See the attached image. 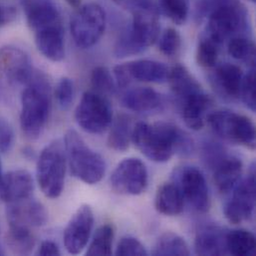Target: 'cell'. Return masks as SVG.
Returning a JSON list of instances; mask_svg holds the SVG:
<instances>
[{
	"instance_id": "9a60e30c",
	"label": "cell",
	"mask_w": 256,
	"mask_h": 256,
	"mask_svg": "<svg viewBox=\"0 0 256 256\" xmlns=\"http://www.w3.org/2000/svg\"><path fill=\"white\" fill-rule=\"evenodd\" d=\"M0 69L13 84L26 85L34 73L29 56L22 49L14 46L0 49Z\"/></svg>"
},
{
	"instance_id": "603a6c76",
	"label": "cell",
	"mask_w": 256,
	"mask_h": 256,
	"mask_svg": "<svg viewBox=\"0 0 256 256\" xmlns=\"http://www.w3.org/2000/svg\"><path fill=\"white\" fill-rule=\"evenodd\" d=\"M244 77V74L238 66L224 63L216 68L212 80L218 92L226 97L236 99L240 98Z\"/></svg>"
},
{
	"instance_id": "7402d4cb",
	"label": "cell",
	"mask_w": 256,
	"mask_h": 256,
	"mask_svg": "<svg viewBox=\"0 0 256 256\" xmlns=\"http://www.w3.org/2000/svg\"><path fill=\"white\" fill-rule=\"evenodd\" d=\"M212 170L218 190L222 194H228L240 180L244 164L240 158L228 154Z\"/></svg>"
},
{
	"instance_id": "4dcf8cb0",
	"label": "cell",
	"mask_w": 256,
	"mask_h": 256,
	"mask_svg": "<svg viewBox=\"0 0 256 256\" xmlns=\"http://www.w3.org/2000/svg\"><path fill=\"white\" fill-rule=\"evenodd\" d=\"M114 240V228L111 224L100 226L89 246L87 256H111Z\"/></svg>"
},
{
	"instance_id": "836d02e7",
	"label": "cell",
	"mask_w": 256,
	"mask_h": 256,
	"mask_svg": "<svg viewBox=\"0 0 256 256\" xmlns=\"http://www.w3.org/2000/svg\"><path fill=\"white\" fill-rule=\"evenodd\" d=\"M220 54V45L206 35L200 41L196 50V61L204 68H212L216 65Z\"/></svg>"
},
{
	"instance_id": "e0dca14e",
	"label": "cell",
	"mask_w": 256,
	"mask_h": 256,
	"mask_svg": "<svg viewBox=\"0 0 256 256\" xmlns=\"http://www.w3.org/2000/svg\"><path fill=\"white\" fill-rule=\"evenodd\" d=\"M21 6L27 24L34 32L61 22L54 0H22Z\"/></svg>"
},
{
	"instance_id": "ffe728a7",
	"label": "cell",
	"mask_w": 256,
	"mask_h": 256,
	"mask_svg": "<svg viewBox=\"0 0 256 256\" xmlns=\"http://www.w3.org/2000/svg\"><path fill=\"white\" fill-rule=\"evenodd\" d=\"M123 106L130 111L150 114L162 110V96L148 87H138L127 91L122 97Z\"/></svg>"
},
{
	"instance_id": "484cf974",
	"label": "cell",
	"mask_w": 256,
	"mask_h": 256,
	"mask_svg": "<svg viewBox=\"0 0 256 256\" xmlns=\"http://www.w3.org/2000/svg\"><path fill=\"white\" fill-rule=\"evenodd\" d=\"M168 81L170 82L172 91L178 102L190 95L202 91L200 84L182 65H176L170 70Z\"/></svg>"
},
{
	"instance_id": "9c48e42d",
	"label": "cell",
	"mask_w": 256,
	"mask_h": 256,
	"mask_svg": "<svg viewBox=\"0 0 256 256\" xmlns=\"http://www.w3.org/2000/svg\"><path fill=\"white\" fill-rule=\"evenodd\" d=\"M106 28V13L96 3L82 6L70 23L72 37L80 48L94 46L103 36Z\"/></svg>"
},
{
	"instance_id": "b9f144b4",
	"label": "cell",
	"mask_w": 256,
	"mask_h": 256,
	"mask_svg": "<svg viewBox=\"0 0 256 256\" xmlns=\"http://www.w3.org/2000/svg\"><path fill=\"white\" fill-rule=\"evenodd\" d=\"M13 17V10L0 4V27L10 21Z\"/></svg>"
},
{
	"instance_id": "6da1fadb",
	"label": "cell",
	"mask_w": 256,
	"mask_h": 256,
	"mask_svg": "<svg viewBox=\"0 0 256 256\" xmlns=\"http://www.w3.org/2000/svg\"><path fill=\"white\" fill-rule=\"evenodd\" d=\"M132 142L148 160L166 162L174 154H190L194 148L192 138L172 123L158 122L150 125L140 122L134 126Z\"/></svg>"
},
{
	"instance_id": "f1b7e54d",
	"label": "cell",
	"mask_w": 256,
	"mask_h": 256,
	"mask_svg": "<svg viewBox=\"0 0 256 256\" xmlns=\"http://www.w3.org/2000/svg\"><path fill=\"white\" fill-rule=\"evenodd\" d=\"M35 238L30 230V228L9 224L7 232V244L12 252L25 256L29 254L35 246Z\"/></svg>"
},
{
	"instance_id": "d590c367",
	"label": "cell",
	"mask_w": 256,
	"mask_h": 256,
	"mask_svg": "<svg viewBox=\"0 0 256 256\" xmlns=\"http://www.w3.org/2000/svg\"><path fill=\"white\" fill-rule=\"evenodd\" d=\"M158 47L160 52L166 56H176L182 47L180 35L176 29L168 28L160 38Z\"/></svg>"
},
{
	"instance_id": "bcb514c9",
	"label": "cell",
	"mask_w": 256,
	"mask_h": 256,
	"mask_svg": "<svg viewBox=\"0 0 256 256\" xmlns=\"http://www.w3.org/2000/svg\"><path fill=\"white\" fill-rule=\"evenodd\" d=\"M250 1H252V2H254V1H256V0H250Z\"/></svg>"
},
{
	"instance_id": "5b68a950",
	"label": "cell",
	"mask_w": 256,
	"mask_h": 256,
	"mask_svg": "<svg viewBox=\"0 0 256 256\" xmlns=\"http://www.w3.org/2000/svg\"><path fill=\"white\" fill-rule=\"evenodd\" d=\"M66 158L72 174L88 184L101 182L106 172L103 156L92 150L75 130H67L64 138Z\"/></svg>"
},
{
	"instance_id": "8d00e7d4",
	"label": "cell",
	"mask_w": 256,
	"mask_h": 256,
	"mask_svg": "<svg viewBox=\"0 0 256 256\" xmlns=\"http://www.w3.org/2000/svg\"><path fill=\"white\" fill-rule=\"evenodd\" d=\"M240 97L246 106L254 112L256 110V69L252 67L250 71L244 77Z\"/></svg>"
},
{
	"instance_id": "1f68e13d",
	"label": "cell",
	"mask_w": 256,
	"mask_h": 256,
	"mask_svg": "<svg viewBox=\"0 0 256 256\" xmlns=\"http://www.w3.org/2000/svg\"><path fill=\"white\" fill-rule=\"evenodd\" d=\"M228 51L232 58L254 66L256 46L252 40L242 36L232 37L230 39Z\"/></svg>"
},
{
	"instance_id": "2e32d148",
	"label": "cell",
	"mask_w": 256,
	"mask_h": 256,
	"mask_svg": "<svg viewBox=\"0 0 256 256\" xmlns=\"http://www.w3.org/2000/svg\"><path fill=\"white\" fill-rule=\"evenodd\" d=\"M8 224H17L27 228L43 226L48 222V212L45 206L31 198L8 204L6 210Z\"/></svg>"
},
{
	"instance_id": "d4e9b609",
	"label": "cell",
	"mask_w": 256,
	"mask_h": 256,
	"mask_svg": "<svg viewBox=\"0 0 256 256\" xmlns=\"http://www.w3.org/2000/svg\"><path fill=\"white\" fill-rule=\"evenodd\" d=\"M184 204V198L178 186L174 182L162 184L154 198L156 210L168 216H176L182 214Z\"/></svg>"
},
{
	"instance_id": "e575fe53",
	"label": "cell",
	"mask_w": 256,
	"mask_h": 256,
	"mask_svg": "<svg viewBox=\"0 0 256 256\" xmlns=\"http://www.w3.org/2000/svg\"><path fill=\"white\" fill-rule=\"evenodd\" d=\"M158 4L162 11L174 23L182 25L186 21L190 10L188 0H158Z\"/></svg>"
},
{
	"instance_id": "83f0119b",
	"label": "cell",
	"mask_w": 256,
	"mask_h": 256,
	"mask_svg": "<svg viewBox=\"0 0 256 256\" xmlns=\"http://www.w3.org/2000/svg\"><path fill=\"white\" fill-rule=\"evenodd\" d=\"M111 130L108 136V146L116 152H125L128 150L132 140V123L128 115H119L112 121Z\"/></svg>"
},
{
	"instance_id": "d6a6232c",
	"label": "cell",
	"mask_w": 256,
	"mask_h": 256,
	"mask_svg": "<svg viewBox=\"0 0 256 256\" xmlns=\"http://www.w3.org/2000/svg\"><path fill=\"white\" fill-rule=\"evenodd\" d=\"M91 84L94 92L102 96H112L117 92V84L111 72L103 66L96 67L91 75Z\"/></svg>"
},
{
	"instance_id": "7a4b0ae2",
	"label": "cell",
	"mask_w": 256,
	"mask_h": 256,
	"mask_svg": "<svg viewBox=\"0 0 256 256\" xmlns=\"http://www.w3.org/2000/svg\"><path fill=\"white\" fill-rule=\"evenodd\" d=\"M51 108L50 85L43 74L33 73L21 96L20 126L30 140L40 136L49 118Z\"/></svg>"
},
{
	"instance_id": "ba28073f",
	"label": "cell",
	"mask_w": 256,
	"mask_h": 256,
	"mask_svg": "<svg viewBox=\"0 0 256 256\" xmlns=\"http://www.w3.org/2000/svg\"><path fill=\"white\" fill-rule=\"evenodd\" d=\"M75 119L85 132L99 134L104 132L112 124V107L107 97L94 91H89L83 94L75 111Z\"/></svg>"
},
{
	"instance_id": "44dd1931",
	"label": "cell",
	"mask_w": 256,
	"mask_h": 256,
	"mask_svg": "<svg viewBox=\"0 0 256 256\" xmlns=\"http://www.w3.org/2000/svg\"><path fill=\"white\" fill-rule=\"evenodd\" d=\"M178 104L184 124L194 130L202 128L206 112L212 104L210 97L202 90L188 96L180 101Z\"/></svg>"
},
{
	"instance_id": "52a82bcc",
	"label": "cell",
	"mask_w": 256,
	"mask_h": 256,
	"mask_svg": "<svg viewBox=\"0 0 256 256\" xmlns=\"http://www.w3.org/2000/svg\"><path fill=\"white\" fill-rule=\"evenodd\" d=\"M208 123L222 140L248 148H256V127L248 117L230 110H216L208 115Z\"/></svg>"
},
{
	"instance_id": "ac0fdd59",
	"label": "cell",
	"mask_w": 256,
	"mask_h": 256,
	"mask_svg": "<svg viewBox=\"0 0 256 256\" xmlns=\"http://www.w3.org/2000/svg\"><path fill=\"white\" fill-rule=\"evenodd\" d=\"M33 190L34 182L31 174L25 170H15L3 176L0 198L7 204H13L31 198Z\"/></svg>"
},
{
	"instance_id": "74e56055",
	"label": "cell",
	"mask_w": 256,
	"mask_h": 256,
	"mask_svg": "<svg viewBox=\"0 0 256 256\" xmlns=\"http://www.w3.org/2000/svg\"><path fill=\"white\" fill-rule=\"evenodd\" d=\"M55 97L58 105L62 109L70 107L74 97V84L70 78H62L55 89Z\"/></svg>"
},
{
	"instance_id": "7c38bea8",
	"label": "cell",
	"mask_w": 256,
	"mask_h": 256,
	"mask_svg": "<svg viewBox=\"0 0 256 256\" xmlns=\"http://www.w3.org/2000/svg\"><path fill=\"white\" fill-rule=\"evenodd\" d=\"M148 182L146 164L138 158L123 160L111 174L110 182L113 190L120 194L138 196L142 194Z\"/></svg>"
},
{
	"instance_id": "f6af8a7d",
	"label": "cell",
	"mask_w": 256,
	"mask_h": 256,
	"mask_svg": "<svg viewBox=\"0 0 256 256\" xmlns=\"http://www.w3.org/2000/svg\"><path fill=\"white\" fill-rule=\"evenodd\" d=\"M2 180H3V174H2V166H1V162H0V188H1Z\"/></svg>"
},
{
	"instance_id": "d6986e66",
	"label": "cell",
	"mask_w": 256,
	"mask_h": 256,
	"mask_svg": "<svg viewBox=\"0 0 256 256\" xmlns=\"http://www.w3.org/2000/svg\"><path fill=\"white\" fill-rule=\"evenodd\" d=\"M35 43L39 52L53 62L65 57V39L61 22L35 32Z\"/></svg>"
},
{
	"instance_id": "8992f818",
	"label": "cell",
	"mask_w": 256,
	"mask_h": 256,
	"mask_svg": "<svg viewBox=\"0 0 256 256\" xmlns=\"http://www.w3.org/2000/svg\"><path fill=\"white\" fill-rule=\"evenodd\" d=\"M66 154L64 144L54 140L46 146L37 160V182L45 196L57 198L61 196L66 176Z\"/></svg>"
},
{
	"instance_id": "ab89813d",
	"label": "cell",
	"mask_w": 256,
	"mask_h": 256,
	"mask_svg": "<svg viewBox=\"0 0 256 256\" xmlns=\"http://www.w3.org/2000/svg\"><path fill=\"white\" fill-rule=\"evenodd\" d=\"M14 142V130L10 123L0 118V152H7L11 150Z\"/></svg>"
},
{
	"instance_id": "4fadbf2b",
	"label": "cell",
	"mask_w": 256,
	"mask_h": 256,
	"mask_svg": "<svg viewBox=\"0 0 256 256\" xmlns=\"http://www.w3.org/2000/svg\"><path fill=\"white\" fill-rule=\"evenodd\" d=\"M94 212L90 206H81L72 216L64 230V246L70 254H81L89 242L93 226Z\"/></svg>"
},
{
	"instance_id": "3957f363",
	"label": "cell",
	"mask_w": 256,
	"mask_h": 256,
	"mask_svg": "<svg viewBox=\"0 0 256 256\" xmlns=\"http://www.w3.org/2000/svg\"><path fill=\"white\" fill-rule=\"evenodd\" d=\"M132 24L117 40L115 55L125 58L144 52L152 46L160 35L158 5H148L132 9Z\"/></svg>"
},
{
	"instance_id": "7bdbcfd3",
	"label": "cell",
	"mask_w": 256,
	"mask_h": 256,
	"mask_svg": "<svg viewBox=\"0 0 256 256\" xmlns=\"http://www.w3.org/2000/svg\"><path fill=\"white\" fill-rule=\"evenodd\" d=\"M22 152H23V156H24L25 158H31L34 156V150H33L31 148H29V146L24 148L22 150Z\"/></svg>"
},
{
	"instance_id": "f546056e",
	"label": "cell",
	"mask_w": 256,
	"mask_h": 256,
	"mask_svg": "<svg viewBox=\"0 0 256 256\" xmlns=\"http://www.w3.org/2000/svg\"><path fill=\"white\" fill-rule=\"evenodd\" d=\"M154 256H190V250L186 240L176 234L168 232L158 240L152 252Z\"/></svg>"
},
{
	"instance_id": "f35d334b",
	"label": "cell",
	"mask_w": 256,
	"mask_h": 256,
	"mask_svg": "<svg viewBox=\"0 0 256 256\" xmlns=\"http://www.w3.org/2000/svg\"><path fill=\"white\" fill-rule=\"evenodd\" d=\"M116 256H148V252L144 244L134 236L123 238L117 246Z\"/></svg>"
},
{
	"instance_id": "8fae6325",
	"label": "cell",
	"mask_w": 256,
	"mask_h": 256,
	"mask_svg": "<svg viewBox=\"0 0 256 256\" xmlns=\"http://www.w3.org/2000/svg\"><path fill=\"white\" fill-rule=\"evenodd\" d=\"M232 198L226 204L224 212L226 220L234 224H240L248 220L256 208V168L250 166L248 174L232 190Z\"/></svg>"
},
{
	"instance_id": "ee69618b",
	"label": "cell",
	"mask_w": 256,
	"mask_h": 256,
	"mask_svg": "<svg viewBox=\"0 0 256 256\" xmlns=\"http://www.w3.org/2000/svg\"><path fill=\"white\" fill-rule=\"evenodd\" d=\"M65 1L68 3V5H70L73 8L80 7V5L82 3V0H65Z\"/></svg>"
},
{
	"instance_id": "60d3db41",
	"label": "cell",
	"mask_w": 256,
	"mask_h": 256,
	"mask_svg": "<svg viewBox=\"0 0 256 256\" xmlns=\"http://www.w3.org/2000/svg\"><path fill=\"white\" fill-rule=\"evenodd\" d=\"M37 254L42 256H60L61 252L56 242H54L52 240H44L41 242V244L38 248Z\"/></svg>"
},
{
	"instance_id": "30bf717a",
	"label": "cell",
	"mask_w": 256,
	"mask_h": 256,
	"mask_svg": "<svg viewBox=\"0 0 256 256\" xmlns=\"http://www.w3.org/2000/svg\"><path fill=\"white\" fill-rule=\"evenodd\" d=\"M168 68L154 60H136L115 67L114 75L118 88L126 89L132 81L146 83H164L168 81Z\"/></svg>"
},
{
	"instance_id": "4316f807",
	"label": "cell",
	"mask_w": 256,
	"mask_h": 256,
	"mask_svg": "<svg viewBox=\"0 0 256 256\" xmlns=\"http://www.w3.org/2000/svg\"><path fill=\"white\" fill-rule=\"evenodd\" d=\"M226 246L228 254L232 256L256 254V236L246 230H234L226 232Z\"/></svg>"
},
{
	"instance_id": "cb8c5ba5",
	"label": "cell",
	"mask_w": 256,
	"mask_h": 256,
	"mask_svg": "<svg viewBox=\"0 0 256 256\" xmlns=\"http://www.w3.org/2000/svg\"><path fill=\"white\" fill-rule=\"evenodd\" d=\"M226 232L218 226H204L198 232L194 240V252L198 256L226 254Z\"/></svg>"
},
{
	"instance_id": "5bb4252c",
	"label": "cell",
	"mask_w": 256,
	"mask_h": 256,
	"mask_svg": "<svg viewBox=\"0 0 256 256\" xmlns=\"http://www.w3.org/2000/svg\"><path fill=\"white\" fill-rule=\"evenodd\" d=\"M180 176L178 186L184 198L198 212H208L210 208V196L204 174L194 166H188L184 168Z\"/></svg>"
},
{
	"instance_id": "277c9868",
	"label": "cell",
	"mask_w": 256,
	"mask_h": 256,
	"mask_svg": "<svg viewBox=\"0 0 256 256\" xmlns=\"http://www.w3.org/2000/svg\"><path fill=\"white\" fill-rule=\"evenodd\" d=\"M200 10L208 14L206 36L218 45L248 25V11L240 0H204Z\"/></svg>"
}]
</instances>
